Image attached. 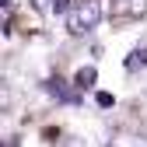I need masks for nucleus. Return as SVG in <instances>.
Segmentation results:
<instances>
[{
  "label": "nucleus",
  "mask_w": 147,
  "mask_h": 147,
  "mask_svg": "<svg viewBox=\"0 0 147 147\" xmlns=\"http://www.w3.org/2000/svg\"><path fill=\"white\" fill-rule=\"evenodd\" d=\"M70 7H74L70 0H49V11L53 14H70Z\"/></svg>",
  "instance_id": "423d86ee"
},
{
  "label": "nucleus",
  "mask_w": 147,
  "mask_h": 147,
  "mask_svg": "<svg viewBox=\"0 0 147 147\" xmlns=\"http://www.w3.org/2000/svg\"><path fill=\"white\" fill-rule=\"evenodd\" d=\"M98 109H112V95H109V91H98Z\"/></svg>",
  "instance_id": "0eeeda50"
},
{
  "label": "nucleus",
  "mask_w": 147,
  "mask_h": 147,
  "mask_svg": "<svg viewBox=\"0 0 147 147\" xmlns=\"http://www.w3.org/2000/svg\"><path fill=\"white\" fill-rule=\"evenodd\" d=\"M95 81H98V70H95V67H81L77 74H74V88H77V91L95 88Z\"/></svg>",
  "instance_id": "7ed1b4c3"
},
{
  "label": "nucleus",
  "mask_w": 147,
  "mask_h": 147,
  "mask_svg": "<svg viewBox=\"0 0 147 147\" xmlns=\"http://www.w3.org/2000/svg\"><path fill=\"white\" fill-rule=\"evenodd\" d=\"M102 18H105L102 0H74V7L67 14V28H70V35H88L98 28Z\"/></svg>",
  "instance_id": "f257e3e1"
},
{
  "label": "nucleus",
  "mask_w": 147,
  "mask_h": 147,
  "mask_svg": "<svg viewBox=\"0 0 147 147\" xmlns=\"http://www.w3.org/2000/svg\"><path fill=\"white\" fill-rule=\"evenodd\" d=\"M147 14V0H112V18L126 21V18H144Z\"/></svg>",
  "instance_id": "f03ea898"
},
{
  "label": "nucleus",
  "mask_w": 147,
  "mask_h": 147,
  "mask_svg": "<svg viewBox=\"0 0 147 147\" xmlns=\"http://www.w3.org/2000/svg\"><path fill=\"white\" fill-rule=\"evenodd\" d=\"M137 67H147V49H133L126 56V70H137Z\"/></svg>",
  "instance_id": "39448f33"
},
{
  "label": "nucleus",
  "mask_w": 147,
  "mask_h": 147,
  "mask_svg": "<svg viewBox=\"0 0 147 147\" xmlns=\"http://www.w3.org/2000/svg\"><path fill=\"white\" fill-rule=\"evenodd\" d=\"M49 91H53V95H56L60 102H77V91H70L60 77H56V81H49Z\"/></svg>",
  "instance_id": "20e7f679"
}]
</instances>
